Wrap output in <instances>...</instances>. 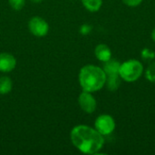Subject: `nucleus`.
Here are the masks:
<instances>
[{
  "instance_id": "nucleus-13",
  "label": "nucleus",
  "mask_w": 155,
  "mask_h": 155,
  "mask_svg": "<svg viewBox=\"0 0 155 155\" xmlns=\"http://www.w3.org/2000/svg\"><path fill=\"white\" fill-rule=\"evenodd\" d=\"M8 2L10 6L16 11L21 10L25 5V0H8Z\"/></svg>"
},
{
  "instance_id": "nucleus-8",
  "label": "nucleus",
  "mask_w": 155,
  "mask_h": 155,
  "mask_svg": "<svg viewBox=\"0 0 155 155\" xmlns=\"http://www.w3.org/2000/svg\"><path fill=\"white\" fill-rule=\"evenodd\" d=\"M16 65V60L14 55L9 53L0 54V72L9 73L15 69Z\"/></svg>"
},
{
  "instance_id": "nucleus-6",
  "label": "nucleus",
  "mask_w": 155,
  "mask_h": 155,
  "mask_svg": "<svg viewBox=\"0 0 155 155\" xmlns=\"http://www.w3.org/2000/svg\"><path fill=\"white\" fill-rule=\"evenodd\" d=\"M28 28L34 35L38 37L46 35L49 31V25L47 22L40 16L32 17L28 23Z\"/></svg>"
},
{
  "instance_id": "nucleus-1",
  "label": "nucleus",
  "mask_w": 155,
  "mask_h": 155,
  "mask_svg": "<svg viewBox=\"0 0 155 155\" xmlns=\"http://www.w3.org/2000/svg\"><path fill=\"white\" fill-rule=\"evenodd\" d=\"M70 138L75 148L85 154H97L105 143L104 135L95 128L84 124L74 127L71 131Z\"/></svg>"
},
{
  "instance_id": "nucleus-11",
  "label": "nucleus",
  "mask_w": 155,
  "mask_h": 155,
  "mask_svg": "<svg viewBox=\"0 0 155 155\" xmlns=\"http://www.w3.org/2000/svg\"><path fill=\"white\" fill-rule=\"evenodd\" d=\"M13 87L12 81L7 76L0 77V94H6L11 92Z\"/></svg>"
},
{
  "instance_id": "nucleus-18",
  "label": "nucleus",
  "mask_w": 155,
  "mask_h": 155,
  "mask_svg": "<svg viewBox=\"0 0 155 155\" xmlns=\"http://www.w3.org/2000/svg\"><path fill=\"white\" fill-rule=\"evenodd\" d=\"M32 2H34V3H39V2H41L42 0H31Z\"/></svg>"
},
{
  "instance_id": "nucleus-2",
  "label": "nucleus",
  "mask_w": 155,
  "mask_h": 155,
  "mask_svg": "<svg viewBox=\"0 0 155 155\" xmlns=\"http://www.w3.org/2000/svg\"><path fill=\"white\" fill-rule=\"evenodd\" d=\"M79 84L83 91L94 93L100 91L106 84V74L103 68L87 64L81 68L79 73Z\"/></svg>"
},
{
  "instance_id": "nucleus-16",
  "label": "nucleus",
  "mask_w": 155,
  "mask_h": 155,
  "mask_svg": "<svg viewBox=\"0 0 155 155\" xmlns=\"http://www.w3.org/2000/svg\"><path fill=\"white\" fill-rule=\"evenodd\" d=\"M90 31H91V27H90L89 25H84L81 27V33H82V34L86 35V34H88Z\"/></svg>"
},
{
  "instance_id": "nucleus-15",
  "label": "nucleus",
  "mask_w": 155,
  "mask_h": 155,
  "mask_svg": "<svg viewBox=\"0 0 155 155\" xmlns=\"http://www.w3.org/2000/svg\"><path fill=\"white\" fill-rule=\"evenodd\" d=\"M123 3L130 7H136L140 5L143 2V0H122Z\"/></svg>"
},
{
  "instance_id": "nucleus-7",
  "label": "nucleus",
  "mask_w": 155,
  "mask_h": 155,
  "mask_svg": "<svg viewBox=\"0 0 155 155\" xmlns=\"http://www.w3.org/2000/svg\"><path fill=\"white\" fill-rule=\"evenodd\" d=\"M78 104L81 109L86 114H93L97 108V102L92 93L83 91L78 97Z\"/></svg>"
},
{
  "instance_id": "nucleus-17",
  "label": "nucleus",
  "mask_w": 155,
  "mask_h": 155,
  "mask_svg": "<svg viewBox=\"0 0 155 155\" xmlns=\"http://www.w3.org/2000/svg\"><path fill=\"white\" fill-rule=\"evenodd\" d=\"M152 39L153 42H155V28H153V30L152 31Z\"/></svg>"
},
{
  "instance_id": "nucleus-14",
  "label": "nucleus",
  "mask_w": 155,
  "mask_h": 155,
  "mask_svg": "<svg viewBox=\"0 0 155 155\" xmlns=\"http://www.w3.org/2000/svg\"><path fill=\"white\" fill-rule=\"evenodd\" d=\"M141 55L145 60H152L155 57V53L149 48H144V49H143Z\"/></svg>"
},
{
  "instance_id": "nucleus-10",
  "label": "nucleus",
  "mask_w": 155,
  "mask_h": 155,
  "mask_svg": "<svg viewBox=\"0 0 155 155\" xmlns=\"http://www.w3.org/2000/svg\"><path fill=\"white\" fill-rule=\"evenodd\" d=\"M83 5L90 12H97L103 5V0H82Z\"/></svg>"
},
{
  "instance_id": "nucleus-4",
  "label": "nucleus",
  "mask_w": 155,
  "mask_h": 155,
  "mask_svg": "<svg viewBox=\"0 0 155 155\" xmlns=\"http://www.w3.org/2000/svg\"><path fill=\"white\" fill-rule=\"evenodd\" d=\"M120 62L115 59H110L104 62L103 69L106 74V85L110 91H116L121 84V77L119 75Z\"/></svg>"
},
{
  "instance_id": "nucleus-9",
  "label": "nucleus",
  "mask_w": 155,
  "mask_h": 155,
  "mask_svg": "<svg viewBox=\"0 0 155 155\" xmlns=\"http://www.w3.org/2000/svg\"><path fill=\"white\" fill-rule=\"evenodd\" d=\"M94 54L96 58L103 63L107 62L112 58V51L110 47L105 44H100L96 45L94 49Z\"/></svg>"
},
{
  "instance_id": "nucleus-3",
  "label": "nucleus",
  "mask_w": 155,
  "mask_h": 155,
  "mask_svg": "<svg viewBox=\"0 0 155 155\" xmlns=\"http://www.w3.org/2000/svg\"><path fill=\"white\" fill-rule=\"evenodd\" d=\"M143 73V65L137 59H130L120 64L119 75L122 80L127 83L137 81Z\"/></svg>"
},
{
  "instance_id": "nucleus-5",
  "label": "nucleus",
  "mask_w": 155,
  "mask_h": 155,
  "mask_svg": "<svg viewBox=\"0 0 155 155\" xmlns=\"http://www.w3.org/2000/svg\"><path fill=\"white\" fill-rule=\"evenodd\" d=\"M94 128L104 136L109 135L115 129V121L109 114H101L94 122Z\"/></svg>"
},
{
  "instance_id": "nucleus-12",
  "label": "nucleus",
  "mask_w": 155,
  "mask_h": 155,
  "mask_svg": "<svg viewBox=\"0 0 155 155\" xmlns=\"http://www.w3.org/2000/svg\"><path fill=\"white\" fill-rule=\"evenodd\" d=\"M145 78L151 83H155V62L150 64L146 68Z\"/></svg>"
}]
</instances>
